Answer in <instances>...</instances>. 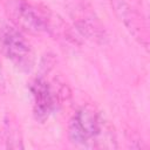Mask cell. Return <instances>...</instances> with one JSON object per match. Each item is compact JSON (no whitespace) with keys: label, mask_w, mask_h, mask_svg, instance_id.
Returning <instances> with one entry per match:
<instances>
[{"label":"cell","mask_w":150,"mask_h":150,"mask_svg":"<svg viewBox=\"0 0 150 150\" xmlns=\"http://www.w3.org/2000/svg\"><path fill=\"white\" fill-rule=\"evenodd\" d=\"M116 12L134 38L137 39L145 48H148V28L143 22L142 16L125 2H120L116 7Z\"/></svg>","instance_id":"cell-5"},{"label":"cell","mask_w":150,"mask_h":150,"mask_svg":"<svg viewBox=\"0 0 150 150\" xmlns=\"http://www.w3.org/2000/svg\"><path fill=\"white\" fill-rule=\"evenodd\" d=\"M29 90L33 96V115L41 123L46 122L66 96L69 95L67 86L53 84L43 75H39L30 82Z\"/></svg>","instance_id":"cell-4"},{"label":"cell","mask_w":150,"mask_h":150,"mask_svg":"<svg viewBox=\"0 0 150 150\" xmlns=\"http://www.w3.org/2000/svg\"><path fill=\"white\" fill-rule=\"evenodd\" d=\"M0 47L5 56L18 70L32 71L35 66V54L23 32L12 23H2L0 26Z\"/></svg>","instance_id":"cell-3"},{"label":"cell","mask_w":150,"mask_h":150,"mask_svg":"<svg viewBox=\"0 0 150 150\" xmlns=\"http://www.w3.org/2000/svg\"><path fill=\"white\" fill-rule=\"evenodd\" d=\"M4 88H5V76H4L1 64H0V89H4Z\"/></svg>","instance_id":"cell-7"},{"label":"cell","mask_w":150,"mask_h":150,"mask_svg":"<svg viewBox=\"0 0 150 150\" xmlns=\"http://www.w3.org/2000/svg\"><path fill=\"white\" fill-rule=\"evenodd\" d=\"M5 142L6 146L9 149H23L22 136L15 118L11 115L5 120Z\"/></svg>","instance_id":"cell-6"},{"label":"cell","mask_w":150,"mask_h":150,"mask_svg":"<svg viewBox=\"0 0 150 150\" xmlns=\"http://www.w3.org/2000/svg\"><path fill=\"white\" fill-rule=\"evenodd\" d=\"M4 11L11 23L29 34H49L54 38L71 40L73 35L61 16L42 4L29 0H5Z\"/></svg>","instance_id":"cell-1"},{"label":"cell","mask_w":150,"mask_h":150,"mask_svg":"<svg viewBox=\"0 0 150 150\" xmlns=\"http://www.w3.org/2000/svg\"><path fill=\"white\" fill-rule=\"evenodd\" d=\"M69 141L80 148L115 149L116 135L112 125L91 104L79 108L68 124Z\"/></svg>","instance_id":"cell-2"}]
</instances>
